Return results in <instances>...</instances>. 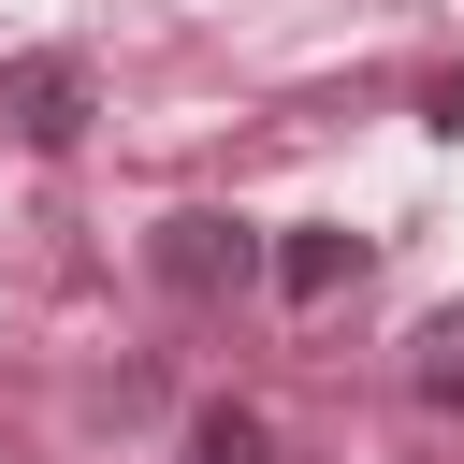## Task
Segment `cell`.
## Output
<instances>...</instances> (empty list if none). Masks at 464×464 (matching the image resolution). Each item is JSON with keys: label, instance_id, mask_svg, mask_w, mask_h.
Returning <instances> with one entry per match:
<instances>
[{"label": "cell", "instance_id": "obj_4", "mask_svg": "<svg viewBox=\"0 0 464 464\" xmlns=\"http://www.w3.org/2000/svg\"><path fill=\"white\" fill-rule=\"evenodd\" d=\"M406 392H420L435 420H464V304H435V319H420V348H406Z\"/></svg>", "mask_w": 464, "mask_h": 464}, {"label": "cell", "instance_id": "obj_2", "mask_svg": "<svg viewBox=\"0 0 464 464\" xmlns=\"http://www.w3.org/2000/svg\"><path fill=\"white\" fill-rule=\"evenodd\" d=\"M87 116H102V72L72 58V44H44V58H0V130L14 145H87Z\"/></svg>", "mask_w": 464, "mask_h": 464}, {"label": "cell", "instance_id": "obj_3", "mask_svg": "<svg viewBox=\"0 0 464 464\" xmlns=\"http://www.w3.org/2000/svg\"><path fill=\"white\" fill-rule=\"evenodd\" d=\"M261 276H276L290 304H334V290H362V232H348V218H304V232L261 246Z\"/></svg>", "mask_w": 464, "mask_h": 464}, {"label": "cell", "instance_id": "obj_5", "mask_svg": "<svg viewBox=\"0 0 464 464\" xmlns=\"http://www.w3.org/2000/svg\"><path fill=\"white\" fill-rule=\"evenodd\" d=\"M188 464H276V420L261 406H203L188 420Z\"/></svg>", "mask_w": 464, "mask_h": 464}, {"label": "cell", "instance_id": "obj_1", "mask_svg": "<svg viewBox=\"0 0 464 464\" xmlns=\"http://www.w3.org/2000/svg\"><path fill=\"white\" fill-rule=\"evenodd\" d=\"M145 276H160L174 304H232V290L261 276V232H246V218H218V203H174V218L145 232Z\"/></svg>", "mask_w": 464, "mask_h": 464}]
</instances>
